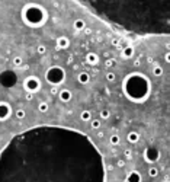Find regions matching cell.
I'll return each instance as SVG.
<instances>
[{"label": "cell", "mask_w": 170, "mask_h": 182, "mask_svg": "<svg viewBox=\"0 0 170 182\" xmlns=\"http://www.w3.org/2000/svg\"><path fill=\"white\" fill-rule=\"evenodd\" d=\"M36 51H38V54H41V55H44L45 53H47V47L45 45H38V47H36Z\"/></svg>", "instance_id": "cell-27"}, {"label": "cell", "mask_w": 170, "mask_h": 182, "mask_svg": "<svg viewBox=\"0 0 170 182\" xmlns=\"http://www.w3.org/2000/svg\"><path fill=\"white\" fill-rule=\"evenodd\" d=\"M55 45H57L58 50H67V48L70 47V40L67 38V36L61 35V36H58V38H57Z\"/></svg>", "instance_id": "cell-10"}, {"label": "cell", "mask_w": 170, "mask_h": 182, "mask_svg": "<svg viewBox=\"0 0 170 182\" xmlns=\"http://www.w3.org/2000/svg\"><path fill=\"white\" fill-rule=\"evenodd\" d=\"M134 53H135L134 47H132V45H127V47L124 48V50H122V57H124L125 60L132 58V57H134Z\"/></svg>", "instance_id": "cell-15"}, {"label": "cell", "mask_w": 170, "mask_h": 182, "mask_svg": "<svg viewBox=\"0 0 170 182\" xmlns=\"http://www.w3.org/2000/svg\"><path fill=\"white\" fill-rule=\"evenodd\" d=\"M125 182H142V176L138 171H129L125 178Z\"/></svg>", "instance_id": "cell-11"}, {"label": "cell", "mask_w": 170, "mask_h": 182, "mask_svg": "<svg viewBox=\"0 0 170 182\" xmlns=\"http://www.w3.org/2000/svg\"><path fill=\"white\" fill-rule=\"evenodd\" d=\"M23 88L28 93H36L38 90H41V80L36 76H28L23 82Z\"/></svg>", "instance_id": "cell-7"}, {"label": "cell", "mask_w": 170, "mask_h": 182, "mask_svg": "<svg viewBox=\"0 0 170 182\" xmlns=\"http://www.w3.org/2000/svg\"><path fill=\"white\" fill-rule=\"evenodd\" d=\"M124 154H125V159H124V160H131V159H132V152H131V150H125Z\"/></svg>", "instance_id": "cell-30"}, {"label": "cell", "mask_w": 170, "mask_h": 182, "mask_svg": "<svg viewBox=\"0 0 170 182\" xmlns=\"http://www.w3.org/2000/svg\"><path fill=\"white\" fill-rule=\"evenodd\" d=\"M160 150L157 149V147H147L144 150V159H145V162H148V163H156L157 160L160 159Z\"/></svg>", "instance_id": "cell-8"}, {"label": "cell", "mask_w": 170, "mask_h": 182, "mask_svg": "<svg viewBox=\"0 0 170 182\" xmlns=\"http://www.w3.org/2000/svg\"><path fill=\"white\" fill-rule=\"evenodd\" d=\"M109 141H111V144H112V146H118V144L121 143V138H119V136H118V134H112V136H111V138H109Z\"/></svg>", "instance_id": "cell-25"}, {"label": "cell", "mask_w": 170, "mask_h": 182, "mask_svg": "<svg viewBox=\"0 0 170 182\" xmlns=\"http://www.w3.org/2000/svg\"><path fill=\"white\" fill-rule=\"evenodd\" d=\"M0 182H106L100 150L84 133L35 125L0 150Z\"/></svg>", "instance_id": "cell-1"}, {"label": "cell", "mask_w": 170, "mask_h": 182, "mask_svg": "<svg viewBox=\"0 0 170 182\" xmlns=\"http://www.w3.org/2000/svg\"><path fill=\"white\" fill-rule=\"evenodd\" d=\"M127 140H128V143H131V144H137V143L140 141V134H138L137 131H129L128 136H127Z\"/></svg>", "instance_id": "cell-16"}, {"label": "cell", "mask_w": 170, "mask_h": 182, "mask_svg": "<svg viewBox=\"0 0 170 182\" xmlns=\"http://www.w3.org/2000/svg\"><path fill=\"white\" fill-rule=\"evenodd\" d=\"M115 79H116L115 73H112V71L106 73V80H108V82H115Z\"/></svg>", "instance_id": "cell-28"}, {"label": "cell", "mask_w": 170, "mask_h": 182, "mask_svg": "<svg viewBox=\"0 0 170 182\" xmlns=\"http://www.w3.org/2000/svg\"><path fill=\"white\" fill-rule=\"evenodd\" d=\"M25 99H26L28 102H29V101H32V99H33V95H32V93H28V92H26V95H25Z\"/></svg>", "instance_id": "cell-32"}, {"label": "cell", "mask_w": 170, "mask_h": 182, "mask_svg": "<svg viewBox=\"0 0 170 182\" xmlns=\"http://www.w3.org/2000/svg\"><path fill=\"white\" fill-rule=\"evenodd\" d=\"M58 96H60V101L61 102H70L73 99V93L70 89H61L58 92Z\"/></svg>", "instance_id": "cell-12"}, {"label": "cell", "mask_w": 170, "mask_h": 182, "mask_svg": "<svg viewBox=\"0 0 170 182\" xmlns=\"http://www.w3.org/2000/svg\"><path fill=\"white\" fill-rule=\"evenodd\" d=\"M18 82V76L13 70H5L0 75V84L3 88H13Z\"/></svg>", "instance_id": "cell-6"}, {"label": "cell", "mask_w": 170, "mask_h": 182, "mask_svg": "<svg viewBox=\"0 0 170 182\" xmlns=\"http://www.w3.org/2000/svg\"><path fill=\"white\" fill-rule=\"evenodd\" d=\"M122 92L131 102L142 104L151 93V82L142 73H129L122 80Z\"/></svg>", "instance_id": "cell-3"}, {"label": "cell", "mask_w": 170, "mask_h": 182, "mask_svg": "<svg viewBox=\"0 0 170 182\" xmlns=\"http://www.w3.org/2000/svg\"><path fill=\"white\" fill-rule=\"evenodd\" d=\"M116 166H118V167H124V166H125V160H124V159H119V160L116 162Z\"/></svg>", "instance_id": "cell-31"}, {"label": "cell", "mask_w": 170, "mask_h": 182, "mask_svg": "<svg viewBox=\"0 0 170 182\" xmlns=\"http://www.w3.org/2000/svg\"><path fill=\"white\" fill-rule=\"evenodd\" d=\"M45 80L51 84V86H60L66 80V70L61 66H51L45 71Z\"/></svg>", "instance_id": "cell-5"}, {"label": "cell", "mask_w": 170, "mask_h": 182, "mask_svg": "<svg viewBox=\"0 0 170 182\" xmlns=\"http://www.w3.org/2000/svg\"><path fill=\"white\" fill-rule=\"evenodd\" d=\"M164 60H166V61H167V63H169V60H170V57H169V53H167V54H166V55H164Z\"/></svg>", "instance_id": "cell-36"}, {"label": "cell", "mask_w": 170, "mask_h": 182, "mask_svg": "<svg viewBox=\"0 0 170 182\" xmlns=\"http://www.w3.org/2000/svg\"><path fill=\"white\" fill-rule=\"evenodd\" d=\"M15 115H16L18 119H23V118L26 117V112H25V109H23V108H19V109H16Z\"/></svg>", "instance_id": "cell-24"}, {"label": "cell", "mask_w": 170, "mask_h": 182, "mask_svg": "<svg viewBox=\"0 0 170 182\" xmlns=\"http://www.w3.org/2000/svg\"><path fill=\"white\" fill-rule=\"evenodd\" d=\"M147 61H148V63H153L154 60H153V57H148V58H147Z\"/></svg>", "instance_id": "cell-37"}, {"label": "cell", "mask_w": 170, "mask_h": 182, "mask_svg": "<svg viewBox=\"0 0 170 182\" xmlns=\"http://www.w3.org/2000/svg\"><path fill=\"white\" fill-rule=\"evenodd\" d=\"M159 167H156V166H150L148 167V176L150 178H156V176H159Z\"/></svg>", "instance_id": "cell-19"}, {"label": "cell", "mask_w": 170, "mask_h": 182, "mask_svg": "<svg viewBox=\"0 0 170 182\" xmlns=\"http://www.w3.org/2000/svg\"><path fill=\"white\" fill-rule=\"evenodd\" d=\"M134 66H135V67H140V66H141V61H140V60H138V58H137V60H135V61H134Z\"/></svg>", "instance_id": "cell-34"}, {"label": "cell", "mask_w": 170, "mask_h": 182, "mask_svg": "<svg viewBox=\"0 0 170 182\" xmlns=\"http://www.w3.org/2000/svg\"><path fill=\"white\" fill-rule=\"evenodd\" d=\"M80 119L83 121V123H87V121L92 119V112L89 111V109H84V111L80 112Z\"/></svg>", "instance_id": "cell-18"}, {"label": "cell", "mask_w": 170, "mask_h": 182, "mask_svg": "<svg viewBox=\"0 0 170 182\" xmlns=\"http://www.w3.org/2000/svg\"><path fill=\"white\" fill-rule=\"evenodd\" d=\"M22 64H23V60H22V57L16 55V57L13 58V66H15V67H20Z\"/></svg>", "instance_id": "cell-26"}, {"label": "cell", "mask_w": 170, "mask_h": 182, "mask_svg": "<svg viewBox=\"0 0 170 182\" xmlns=\"http://www.w3.org/2000/svg\"><path fill=\"white\" fill-rule=\"evenodd\" d=\"M48 109H50V105H48L47 102H39V105H38V111H39L41 114L48 112Z\"/></svg>", "instance_id": "cell-21"}, {"label": "cell", "mask_w": 170, "mask_h": 182, "mask_svg": "<svg viewBox=\"0 0 170 182\" xmlns=\"http://www.w3.org/2000/svg\"><path fill=\"white\" fill-rule=\"evenodd\" d=\"M73 26H74L76 31H84V28H86V22H84V19H76L74 23H73Z\"/></svg>", "instance_id": "cell-17"}, {"label": "cell", "mask_w": 170, "mask_h": 182, "mask_svg": "<svg viewBox=\"0 0 170 182\" xmlns=\"http://www.w3.org/2000/svg\"><path fill=\"white\" fill-rule=\"evenodd\" d=\"M105 66H106L108 69H111V67H114V66H115V60H114V58H108L106 61H105Z\"/></svg>", "instance_id": "cell-29"}, {"label": "cell", "mask_w": 170, "mask_h": 182, "mask_svg": "<svg viewBox=\"0 0 170 182\" xmlns=\"http://www.w3.org/2000/svg\"><path fill=\"white\" fill-rule=\"evenodd\" d=\"M77 80H79L80 84H87L90 82V75L87 71H80L77 75Z\"/></svg>", "instance_id": "cell-13"}, {"label": "cell", "mask_w": 170, "mask_h": 182, "mask_svg": "<svg viewBox=\"0 0 170 182\" xmlns=\"http://www.w3.org/2000/svg\"><path fill=\"white\" fill-rule=\"evenodd\" d=\"M77 5L121 32L137 36L170 32V0H81Z\"/></svg>", "instance_id": "cell-2"}, {"label": "cell", "mask_w": 170, "mask_h": 182, "mask_svg": "<svg viewBox=\"0 0 170 182\" xmlns=\"http://www.w3.org/2000/svg\"><path fill=\"white\" fill-rule=\"evenodd\" d=\"M22 22L29 28H41L48 20V12L38 3H26L20 12Z\"/></svg>", "instance_id": "cell-4"}, {"label": "cell", "mask_w": 170, "mask_h": 182, "mask_svg": "<svg viewBox=\"0 0 170 182\" xmlns=\"http://www.w3.org/2000/svg\"><path fill=\"white\" fill-rule=\"evenodd\" d=\"M50 92H51V95H58V89H57V88H55V86H53V88H51V90H50Z\"/></svg>", "instance_id": "cell-33"}, {"label": "cell", "mask_w": 170, "mask_h": 182, "mask_svg": "<svg viewBox=\"0 0 170 182\" xmlns=\"http://www.w3.org/2000/svg\"><path fill=\"white\" fill-rule=\"evenodd\" d=\"M86 61H87V64H90V66H96L99 63V55L96 54V53H89L87 55H86Z\"/></svg>", "instance_id": "cell-14"}, {"label": "cell", "mask_w": 170, "mask_h": 182, "mask_svg": "<svg viewBox=\"0 0 170 182\" xmlns=\"http://www.w3.org/2000/svg\"><path fill=\"white\" fill-rule=\"evenodd\" d=\"M100 125H102V119H90V128L99 130Z\"/></svg>", "instance_id": "cell-20"}, {"label": "cell", "mask_w": 170, "mask_h": 182, "mask_svg": "<svg viewBox=\"0 0 170 182\" xmlns=\"http://www.w3.org/2000/svg\"><path fill=\"white\" fill-rule=\"evenodd\" d=\"M99 117H100V119H108L111 117V111L108 108H102V111L99 112Z\"/></svg>", "instance_id": "cell-22"}, {"label": "cell", "mask_w": 170, "mask_h": 182, "mask_svg": "<svg viewBox=\"0 0 170 182\" xmlns=\"http://www.w3.org/2000/svg\"><path fill=\"white\" fill-rule=\"evenodd\" d=\"M153 75H154L156 77L163 76V67H161V66H154V67H153Z\"/></svg>", "instance_id": "cell-23"}, {"label": "cell", "mask_w": 170, "mask_h": 182, "mask_svg": "<svg viewBox=\"0 0 170 182\" xmlns=\"http://www.w3.org/2000/svg\"><path fill=\"white\" fill-rule=\"evenodd\" d=\"M103 136H105V134H103V131H99V133H98V137H99V138H102Z\"/></svg>", "instance_id": "cell-35"}, {"label": "cell", "mask_w": 170, "mask_h": 182, "mask_svg": "<svg viewBox=\"0 0 170 182\" xmlns=\"http://www.w3.org/2000/svg\"><path fill=\"white\" fill-rule=\"evenodd\" d=\"M10 115H12V106H10V104H7L5 101H0V121L9 119Z\"/></svg>", "instance_id": "cell-9"}]
</instances>
